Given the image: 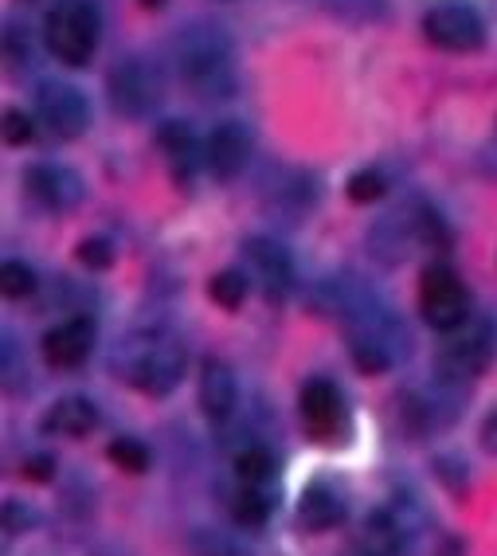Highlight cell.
I'll return each mask as SVG.
<instances>
[{
  "instance_id": "obj_1",
  "label": "cell",
  "mask_w": 497,
  "mask_h": 556,
  "mask_svg": "<svg viewBox=\"0 0 497 556\" xmlns=\"http://www.w3.org/2000/svg\"><path fill=\"white\" fill-rule=\"evenodd\" d=\"M180 79L196 90L200 99H228L235 90V63H231L228 36L212 24H196L173 43Z\"/></svg>"
},
{
  "instance_id": "obj_2",
  "label": "cell",
  "mask_w": 497,
  "mask_h": 556,
  "mask_svg": "<svg viewBox=\"0 0 497 556\" xmlns=\"http://www.w3.org/2000/svg\"><path fill=\"white\" fill-rule=\"evenodd\" d=\"M102 16L94 0H60L48 16V48L67 67H87L99 48Z\"/></svg>"
},
{
  "instance_id": "obj_3",
  "label": "cell",
  "mask_w": 497,
  "mask_h": 556,
  "mask_svg": "<svg viewBox=\"0 0 497 556\" xmlns=\"http://www.w3.org/2000/svg\"><path fill=\"white\" fill-rule=\"evenodd\" d=\"M180 372H184V345L180 341L150 333V338H133L126 349V380L150 396L173 392Z\"/></svg>"
},
{
  "instance_id": "obj_4",
  "label": "cell",
  "mask_w": 497,
  "mask_h": 556,
  "mask_svg": "<svg viewBox=\"0 0 497 556\" xmlns=\"http://www.w3.org/2000/svg\"><path fill=\"white\" fill-rule=\"evenodd\" d=\"M419 309H423V321L438 333L462 329L470 318V294L462 287V278L443 263L428 267L419 278Z\"/></svg>"
},
{
  "instance_id": "obj_5",
  "label": "cell",
  "mask_w": 497,
  "mask_h": 556,
  "mask_svg": "<svg viewBox=\"0 0 497 556\" xmlns=\"http://www.w3.org/2000/svg\"><path fill=\"white\" fill-rule=\"evenodd\" d=\"M423 31L443 51H474L486 40V24L467 0H438V4H431L428 16H423Z\"/></svg>"
},
{
  "instance_id": "obj_6",
  "label": "cell",
  "mask_w": 497,
  "mask_h": 556,
  "mask_svg": "<svg viewBox=\"0 0 497 556\" xmlns=\"http://www.w3.org/2000/svg\"><path fill=\"white\" fill-rule=\"evenodd\" d=\"M165 99V79L150 60H126L110 75V102L126 118H145Z\"/></svg>"
},
{
  "instance_id": "obj_7",
  "label": "cell",
  "mask_w": 497,
  "mask_h": 556,
  "mask_svg": "<svg viewBox=\"0 0 497 556\" xmlns=\"http://www.w3.org/2000/svg\"><path fill=\"white\" fill-rule=\"evenodd\" d=\"M36 114H40L43 126L63 141L82 138L90 129V106H87V99H82V90L71 87V83H48V87H40V94H36Z\"/></svg>"
},
{
  "instance_id": "obj_8",
  "label": "cell",
  "mask_w": 497,
  "mask_h": 556,
  "mask_svg": "<svg viewBox=\"0 0 497 556\" xmlns=\"http://www.w3.org/2000/svg\"><path fill=\"white\" fill-rule=\"evenodd\" d=\"M494 353H497L494 326H489V321H477V326H470L462 338H455L447 349H443V357H438V372H443V380L477 377V372L489 365Z\"/></svg>"
},
{
  "instance_id": "obj_9",
  "label": "cell",
  "mask_w": 497,
  "mask_h": 556,
  "mask_svg": "<svg viewBox=\"0 0 497 556\" xmlns=\"http://www.w3.org/2000/svg\"><path fill=\"white\" fill-rule=\"evenodd\" d=\"M24 185H28V192L40 200L43 208H55V212L75 208V204L87 197V185H82L79 173L67 169V165H51V161L31 165V169L24 173Z\"/></svg>"
},
{
  "instance_id": "obj_10",
  "label": "cell",
  "mask_w": 497,
  "mask_h": 556,
  "mask_svg": "<svg viewBox=\"0 0 497 556\" xmlns=\"http://www.w3.org/2000/svg\"><path fill=\"white\" fill-rule=\"evenodd\" d=\"M251 157V134L243 122H219L212 138L204 141V165L216 180H231L243 173Z\"/></svg>"
},
{
  "instance_id": "obj_11",
  "label": "cell",
  "mask_w": 497,
  "mask_h": 556,
  "mask_svg": "<svg viewBox=\"0 0 497 556\" xmlns=\"http://www.w3.org/2000/svg\"><path fill=\"white\" fill-rule=\"evenodd\" d=\"M247 263H251V270H255V278L263 282V294L267 299H286V290L294 287V263H290V255H286V248H279L275 239H263V236H255V239H247Z\"/></svg>"
},
{
  "instance_id": "obj_12",
  "label": "cell",
  "mask_w": 497,
  "mask_h": 556,
  "mask_svg": "<svg viewBox=\"0 0 497 556\" xmlns=\"http://www.w3.org/2000/svg\"><path fill=\"white\" fill-rule=\"evenodd\" d=\"M94 349V321L90 318H71L63 326L48 329L43 338V357L55 368H79Z\"/></svg>"
},
{
  "instance_id": "obj_13",
  "label": "cell",
  "mask_w": 497,
  "mask_h": 556,
  "mask_svg": "<svg viewBox=\"0 0 497 556\" xmlns=\"http://www.w3.org/2000/svg\"><path fill=\"white\" fill-rule=\"evenodd\" d=\"M302 419H306V431L321 443L337 439L341 431V392L329 380H309L302 388Z\"/></svg>"
},
{
  "instance_id": "obj_14",
  "label": "cell",
  "mask_w": 497,
  "mask_h": 556,
  "mask_svg": "<svg viewBox=\"0 0 497 556\" xmlns=\"http://www.w3.org/2000/svg\"><path fill=\"white\" fill-rule=\"evenodd\" d=\"M239 404V384L224 361H208L200 372V412L208 419H228Z\"/></svg>"
},
{
  "instance_id": "obj_15",
  "label": "cell",
  "mask_w": 497,
  "mask_h": 556,
  "mask_svg": "<svg viewBox=\"0 0 497 556\" xmlns=\"http://www.w3.org/2000/svg\"><path fill=\"white\" fill-rule=\"evenodd\" d=\"M298 521L309 533H329L333 526L345 521V497L329 486V482H309V486L302 490Z\"/></svg>"
},
{
  "instance_id": "obj_16",
  "label": "cell",
  "mask_w": 497,
  "mask_h": 556,
  "mask_svg": "<svg viewBox=\"0 0 497 556\" xmlns=\"http://www.w3.org/2000/svg\"><path fill=\"white\" fill-rule=\"evenodd\" d=\"M157 146H161V153H165V161H169L173 177L192 180V173H196V165H200L196 134H192L184 122H165V126L157 129Z\"/></svg>"
},
{
  "instance_id": "obj_17",
  "label": "cell",
  "mask_w": 497,
  "mask_h": 556,
  "mask_svg": "<svg viewBox=\"0 0 497 556\" xmlns=\"http://www.w3.org/2000/svg\"><path fill=\"white\" fill-rule=\"evenodd\" d=\"M94 424H99V407L90 404V400H82V396L60 400V404L43 416V431H51V435H67V439L90 435V431H94Z\"/></svg>"
},
{
  "instance_id": "obj_18",
  "label": "cell",
  "mask_w": 497,
  "mask_h": 556,
  "mask_svg": "<svg viewBox=\"0 0 497 556\" xmlns=\"http://www.w3.org/2000/svg\"><path fill=\"white\" fill-rule=\"evenodd\" d=\"M348 353H353L357 368H360V372H368V377H380V372H388L392 361H396V353H392L384 341L365 338V333H353V338H348Z\"/></svg>"
},
{
  "instance_id": "obj_19",
  "label": "cell",
  "mask_w": 497,
  "mask_h": 556,
  "mask_svg": "<svg viewBox=\"0 0 497 556\" xmlns=\"http://www.w3.org/2000/svg\"><path fill=\"white\" fill-rule=\"evenodd\" d=\"M189 548L192 556H255L239 536L224 533V529H192Z\"/></svg>"
},
{
  "instance_id": "obj_20",
  "label": "cell",
  "mask_w": 497,
  "mask_h": 556,
  "mask_svg": "<svg viewBox=\"0 0 497 556\" xmlns=\"http://www.w3.org/2000/svg\"><path fill=\"white\" fill-rule=\"evenodd\" d=\"M231 517H235L243 529H259L267 526V517H270V497L263 494V490L247 486V490H239L235 497H231Z\"/></svg>"
},
{
  "instance_id": "obj_21",
  "label": "cell",
  "mask_w": 497,
  "mask_h": 556,
  "mask_svg": "<svg viewBox=\"0 0 497 556\" xmlns=\"http://www.w3.org/2000/svg\"><path fill=\"white\" fill-rule=\"evenodd\" d=\"M0 294L12 302H24L36 294V270L21 258H9L4 267H0Z\"/></svg>"
},
{
  "instance_id": "obj_22",
  "label": "cell",
  "mask_w": 497,
  "mask_h": 556,
  "mask_svg": "<svg viewBox=\"0 0 497 556\" xmlns=\"http://www.w3.org/2000/svg\"><path fill=\"white\" fill-rule=\"evenodd\" d=\"M247 290H251V282H247V275H243V270H219V275L208 282L212 302H216V306H224V309L243 306Z\"/></svg>"
},
{
  "instance_id": "obj_23",
  "label": "cell",
  "mask_w": 497,
  "mask_h": 556,
  "mask_svg": "<svg viewBox=\"0 0 497 556\" xmlns=\"http://www.w3.org/2000/svg\"><path fill=\"white\" fill-rule=\"evenodd\" d=\"M275 470H279V463H275V455H270L267 447H247L235 458V475L243 478L247 486H259V482L275 478Z\"/></svg>"
},
{
  "instance_id": "obj_24",
  "label": "cell",
  "mask_w": 497,
  "mask_h": 556,
  "mask_svg": "<svg viewBox=\"0 0 497 556\" xmlns=\"http://www.w3.org/2000/svg\"><path fill=\"white\" fill-rule=\"evenodd\" d=\"M110 463L114 467H122L126 475H141V470H150V451H145V443H138V439H114L106 447Z\"/></svg>"
},
{
  "instance_id": "obj_25",
  "label": "cell",
  "mask_w": 497,
  "mask_h": 556,
  "mask_svg": "<svg viewBox=\"0 0 497 556\" xmlns=\"http://www.w3.org/2000/svg\"><path fill=\"white\" fill-rule=\"evenodd\" d=\"M345 192H348V200H353V204H372V200L384 197V177H380L377 169H360V173H353V177H348Z\"/></svg>"
},
{
  "instance_id": "obj_26",
  "label": "cell",
  "mask_w": 497,
  "mask_h": 556,
  "mask_svg": "<svg viewBox=\"0 0 497 556\" xmlns=\"http://www.w3.org/2000/svg\"><path fill=\"white\" fill-rule=\"evenodd\" d=\"M75 255H79V263H82V267H90V270H110V267H114V243H110V239H102V236L82 239Z\"/></svg>"
},
{
  "instance_id": "obj_27",
  "label": "cell",
  "mask_w": 497,
  "mask_h": 556,
  "mask_svg": "<svg viewBox=\"0 0 497 556\" xmlns=\"http://www.w3.org/2000/svg\"><path fill=\"white\" fill-rule=\"evenodd\" d=\"M0 129H4V141H9V146H28L31 134H36V126H31V118L24 110H4Z\"/></svg>"
},
{
  "instance_id": "obj_28",
  "label": "cell",
  "mask_w": 497,
  "mask_h": 556,
  "mask_svg": "<svg viewBox=\"0 0 497 556\" xmlns=\"http://www.w3.org/2000/svg\"><path fill=\"white\" fill-rule=\"evenodd\" d=\"M31 521H36V514H31L28 506H21L16 497L4 502V529H9V533H24V529H31Z\"/></svg>"
},
{
  "instance_id": "obj_29",
  "label": "cell",
  "mask_w": 497,
  "mask_h": 556,
  "mask_svg": "<svg viewBox=\"0 0 497 556\" xmlns=\"http://www.w3.org/2000/svg\"><path fill=\"white\" fill-rule=\"evenodd\" d=\"M24 478H28V482H51V478H55V458L31 455L28 463H24Z\"/></svg>"
},
{
  "instance_id": "obj_30",
  "label": "cell",
  "mask_w": 497,
  "mask_h": 556,
  "mask_svg": "<svg viewBox=\"0 0 497 556\" xmlns=\"http://www.w3.org/2000/svg\"><path fill=\"white\" fill-rule=\"evenodd\" d=\"M482 447H486L489 455H497V407L486 416V424H482Z\"/></svg>"
},
{
  "instance_id": "obj_31",
  "label": "cell",
  "mask_w": 497,
  "mask_h": 556,
  "mask_svg": "<svg viewBox=\"0 0 497 556\" xmlns=\"http://www.w3.org/2000/svg\"><path fill=\"white\" fill-rule=\"evenodd\" d=\"M435 556H467V548H462V541H458V536H447V541L438 545Z\"/></svg>"
},
{
  "instance_id": "obj_32",
  "label": "cell",
  "mask_w": 497,
  "mask_h": 556,
  "mask_svg": "<svg viewBox=\"0 0 497 556\" xmlns=\"http://www.w3.org/2000/svg\"><path fill=\"white\" fill-rule=\"evenodd\" d=\"M141 4H145V9H161V4H165V0H141Z\"/></svg>"
}]
</instances>
